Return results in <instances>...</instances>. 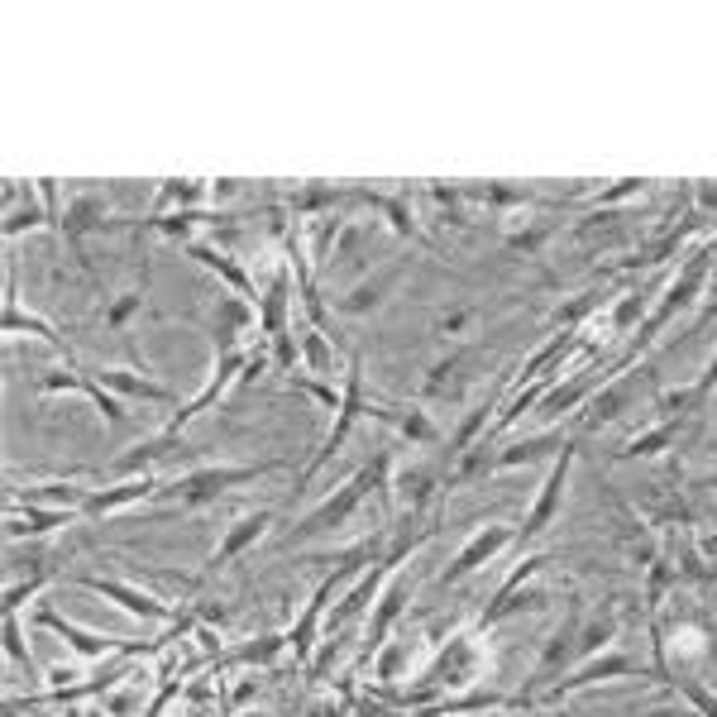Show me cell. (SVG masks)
<instances>
[{"label":"cell","mask_w":717,"mask_h":717,"mask_svg":"<svg viewBox=\"0 0 717 717\" xmlns=\"http://www.w3.org/2000/svg\"><path fill=\"white\" fill-rule=\"evenodd\" d=\"M187 254H192V259L201 263V268H211V273H216L220 283H230V287H235V297H244V302H254V306H259L263 287H254V278H249V273H244V268H239V263L230 259V254H225V249H216L211 239H192V244H187Z\"/></svg>","instance_id":"cell-9"},{"label":"cell","mask_w":717,"mask_h":717,"mask_svg":"<svg viewBox=\"0 0 717 717\" xmlns=\"http://www.w3.org/2000/svg\"><path fill=\"white\" fill-rule=\"evenodd\" d=\"M163 483L158 474H139V478H120V483H110V488H91L87 507H82V517H110V512H125L134 502L153 498Z\"/></svg>","instance_id":"cell-8"},{"label":"cell","mask_w":717,"mask_h":717,"mask_svg":"<svg viewBox=\"0 0 717 717\" xmlns=\"http://www.w3.org/2000/svg\"><path fill=\"white\" fill-rule=\"evenodd\" d=\"M144 698V689H120V694H106V717H130V708Z\"/></svg>","instance_id":"cell-26"},{"label":"cell","mask_w":717,"mask_h":717,"mask_svg":"<svg viewBox=\"0 0 717 717\" xmlns=\"http://www.w3.org/2000/svg\"><path fill=\"white\" fill-rule=\"evenodd\" d=\"M96 383H101L106 392H115L120 402H125V397H144V402H177L173 388H163V383H153V378H144V373H134V369H101L96 373Z\"/></svg>","instance_id":"cell-14"},{"label":"cell","mask_w":717,"mask_h":717,"mask_svg":"<svg viewBox=\"0 0 717 717\" xmlns=\"http://www.w3.org/2000/svg\"><path fill=\"white\" fill-rule=\"evenodd\" d=\"M302 354H306V364L316 373H330L335 369V359H330V349H326V330H302Z\"/></svg>","instance_id":"cell-22"},{"label":"cell","mask_w":717,"mask_h":717,"mask_svg":"<svg viewBox=\"0 0 717 717\" xmlns=\"http://www.w3.org/2000/svg\"><path fill=\"white\" fill-rule=\"evenodd\" d=\"M24 330H29V335H39V340H48V345L58 349V354H67V359H72V349H67V340H63V335H58L53 326H48V321L39 316V311H24V306H20V297H15V287H5V335L15 340V335H24Z\"/></svg>","instance_id":"cell-13"},{"label":"cell","mask_w":717,"mask_h":717,"mask_svg":"<svg viewBox=\"0 0 717 717\" xmlns=\"http://www.w3.org/2000/svg\"><path fill=\"white\" fill-rule=\"evenodd\" d=\"M330 593H335V579H326V584L316 588V598L306 603L302 622H297V627H292V636H287V646L297 651V660H311V646H316V627H321V612H326Z\"/></svg>","instance_id":"cell-16"},{"label":"cell","mask_w":717,"mask_h":717,"mask_svg":"<svg viewBox=\"0 0 717 717\" xmlns=\"http://www.w3.org/2000/svg\"><path fill=\"white\" fill-rule=\"evenodd\" d=\"M655 717H694V713H674V708H665V713H655Z\"/></svg>","instance_id":"cell-30"},{"label":"cell","mask_w":717,"mask_h":717,"mask_svg":"<svg viewBox=\"0 0 717 717\" xmlns=\"http://www.w3.org/2000/svg\"><path fill=\"white\" fill-rule=\"evenodd\" d=\"M708 383H717V359H713V369H708V378H703V388H708Z\"/></svg>","instance_id":"cell-29"},{"label":"cell","mask_w":717,"mask_h":717,"mask_svg":"<svg viewBox=\"0 0 717 717\" xmlns=\"http://www.w3.org/2000/svg\"><path fill=\"white\" fill-rule=\"evenodd\" d=\"M565 474H569V450H565V459L555 464V474H550V483H545V493H541V502H536V512L526 517V536H536L550 517H555V502H560V488H565Z\"/></svg>","instance_id":"cell-19"},{"label":"cell","mask_w":717,"mask_h":717,"mask_svg":"<svg viewBox=\"0 0 717 717\" xmlns=\"http://www.w3.org/2000/svg\"><path fill=\"white\" fill-rule=\"evenodd\" d=\"M507 541H512V531H507V526H488V531H478L474 541L459 550L455 565L445 569V584H450V579H464V574H469V569H478L483 560H493V555H498Z\"/></svg>","instance_id":"cell-15"},{"label":"cell","mask_w":717,"mask_h":717,"mask_svg":"<svg viewBox=\"0 0 717 717\" xmlns=\"http://www.w3.org/2000/svg\"><path fill=\"white\" fill-rule=\"evenodd\" d=\"M708 651V641H703V631L698 627H679L674 631V655H684V660H694V655Z\"/></svg>","instance_id":"cell-25"},{"label":"cell","mask_w":717,"mask_h":717,"mask_svg":"<svg viewBox=\"0 0 717 717\" xmlns=\"http://www.w3.org/2000/svg\"><path fill=\"white\" fill-rule=\"evenodd\" d=\"M268 522H273V512H268V507H259V512H244V517H235V522H230V531L220 536V545L211 550V560H206V569H225L230 560H235V555H244V550H249V545H254V541L263 536V531H268Z\"/></svg>","instance_id":"cell-11"},{"label":"cell","mask_w":717,"mask_h":717,"mask_svg":"<svg viewBox=\"0 0 717 717\" xmlns=\"http://www.w3.org/2000/svg\"><path fill=\"white\" fill-rule=\"evenodd\" d=\"M115 220H110V206H106V196L101 192H77L72 201H67V211H63V235H67V244H72V254H77V263H82V273L91 278V263H87V254H82V239L91 235V230H110ZM96 283V278H91Z\"/></svg>","instance_id":"cell-6"},{"label":"cell","mask_w":717,"mask_h":717,"mask_svg":"<svg viewBox=\"0 0 717 717\" xmlns=\"http://www.w3.org/2000/svg\"><path fill=\"white\" fill-rule=\"evenodd\" d=\"M44 584H48V569H39L34 579H10V588H5V612H20L24 598H39Z\"/></svg>","instance_id":"cell-23"},{"label":"cell","mask_w":717,"mask_h":717,"mask_svg":"<svg viewBox=\"0 0 717 717\" xmlns=\"http://www.w3.org/2000/svg\"><path fill=\"white\" fill-rule=\"evenodd\" d=\"M139 306H144V292H125L120 302L106 306V326H110V330H125V321H130Z\"/></svg>","instance_id":"cell-24"},{"label":"cell","mask_w":717,"mask_h":717,"mask_svg":"<svg viewBox=\"0 0 717 717\" xmlns=\"http://www.w3.org/2000/svg\"><path fill=\"white\" fill-rule=\"evenodd\" d=\"M72 522H77V512H67V507H44V502L10 498L5 541H20V536H44V531H58V526H72Z\"/></svg>","instance_id":"cell-7"},{"label":"cell","mask_w":717,"mask_h":717,"mask_svg":"<svg viewBox=\"0 0 717 717\" xmlns=\"http://www.w3.org/2000/svg\"><path fill=\"white\" fill-rule=\"evenodd\" d=\"M283 646H287V636H254V641H244V646L220 655V665H273L283 655Z\"/></svg>","instance_id":"cell-17"},{"label":"cell","mask_w":717,"mask_h":717,"mask_svg":"<svg viewBox=\"0 0 717 717\" xmlns=\"http://www.w3.org/2000/svg\"><path fill=\"white\" fill-rule=\"evenodd\" d=\"M235 192H239L235 182H216V187H211V196H216V201H230Z\"/></svg>","instance_id":"cell-28"},{"label":"cell","mask_w":717,"mask_h":717,"mask_svg":"<svg viewBox=\"0 0 717 717\" xmlns=\"http://www.w3.org/2000/svg\"><path fill=\"white\" fill-rule=\"evenodd\" d=\"M44 220L53 225L39 182H34V187H24V182H10V187H5V239L24 235V230H34V225H44Z\"/></svg>","instance_id":"cell-10"},{"label":"cell","mask_w":717,"mask_h":717,"mask_svg":"<svg viewBox=\"0 0 717 717\" xmlns=\"http://www.w3.org/2000/svg\"><path fill=\"white\" fill-rule=\"evenodd\" d=\"M292 268H278L273 273V283L263 287L259 297V326L268 335V345H273V364L278 369H292L297 364V345H292Z\"/></svg>","instance_id":"cell-2"},{"label":"cell","mask_w":717,"mask_h":717,"mask_svg":"<svg viewBox=\"0 0 717 717\" xmlns=\"http://www.w3.org/2000/svg\"><path fill=\"white\" fill-rule=\"evenodd\" d=\"M383 469H388V455H378V464L373 469H364L359 478H349L345 488L335 493V498H326L311 517H302V526L292 531V541H306V536H316V531H330V526H340V522H349V512L364 502V493H369V483H378L383 478Z\"/></svg>","instance_id":"cell-5"},{"label":"cell","mask_w":717,"mask_h":717,"mask_svg":"<svg viewBox=\"0 0 717 717\" xmlns=\"http://www.w3.org/2000/svg\"><path fill=\"white\" fill-rule=\"evenodd\" d=\"M77 588H87V593L106 598V603H120V608L130 612V617H139V622H177V612L168 608L158 593H149V588H139V584H125V579H106V574H77Z\"/></svg>","instance_id":"cell-4"},{"label":"cell","mask_w":717,"mask_h":717,"mask_svg":"<svg viewBox=\"0 0 717 717\" xmlns=\"http://www.w3.org/2000/svg\"><path fill=\"white\" fill-rule=\"evenodd\" d=\"M201 196H206V182H163V192H158V201H153L149 220H163L168 216V206H177V211H196Z\"/></svg>","instance_id":"cell-18"},{"label":"cell","mask_w":717,"mask_h":717,"mask_svg":"<svg viewBox=\"0 0 717 717\" xmlns=\"http://www.w3.org/2000/svg\"><path fill=\"white\" fill-rule=\"evenodd\" d=\"M177 450H187V440H177L173 431H163V435H153V440H139V445H130L125 455L110 464V474H120V478H139V474H149L158 459H168V455H177Z\"/></svg>","instance_id":"cell-12"},{"label":"cell","mask_w":717,"mask_h":717,"mask_svg":"<svg viewBox=\"0 0 717 717\" xmlns=\"http://www.w3.org/2000/svg\"><path fill=\"white\" fill-rule=\"evenodd\" d=\"M34 627H44V631H53V636H63L67 646H72V655H82V660H115V655H149V651H158L163 641H125V636H101V631H87V627H77V622H67V617H58V612H34Z\"/></svg>","instance_id":"cell-3"},{"label":"cell","mask_w":717,"mask_h":717,"mask_svg":"<svg viewBox=\"0 0 717 717\" xmlns=\"http://www.w3.org/2000/svg\"><path fill=\"white\" fill-rule=\"evenodd\" d=\"M273 469H283V464L278 459H263V464H196L187 474H177L173 483H163L158 493H173L177 512H196V507H211V502H220L244 483H259Z\"/></svg>","instance_id":"cell-1"},{"label":"cell","mask_w":717,"mask_h":717,"mask_svg":"<svg viewBox=\"0 0 717 717\" xmlns=\"http://www.w3.org/2000/svg\"><path fill=\"white\" fill-rule=\"evenodd\" d=\"M5 655H10V665H15V670H24L29 679H39V670H34V655H29V646H24L20 612H5Z\"/></svg>","instance_id":"cell-20"},{"label":"cell","mask_w":717,"mask_h":717,"mask_svg":"<svg viewBox=\"0 0 717 717\" xmlns=\"http://www.w3.org/2000/svg\"><path fill=\"white\" fill-rule=\"evenodd\" d=\"M402 598H407V584L397 579V584H392L388 593H383V603H378V612H373V627H369V636H373V641H378V636H383V631L392 627V617L402 612Z\"/></svg>","instance_id":"cell-21"},{"label":"cell","mask_w":717,"mask_h":717,"mask_svg":"<svg viewBox=\"0 0 717 717\" xmlns=\"http://www.w3.org/2000/svg\"><path fill=\"white\" fill-rule=\"evenodd\" d=\"M292 388H302V392H311L316 402H326V407H335V388H326V383H316V378H297Z\"/></svg>","instance_id":"cell-27"}]
</instances>
